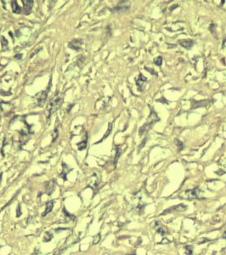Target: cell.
Listing matches in <instances>:
<instances>
[{"label": "cell", "instance_id": "ac0fdd59", "mask_svg": "<svg viewBox=\"0 0 226 255\" xmlns=\"http://www.w3.org/2000/svg\"><path fill=\"white\" fill-rule=\"evenodd\" d=\"M154 63H155V65H156L158 67H161L162 64V56H158V57L155 58L154 59Z\"/></svg>", "mask_w": 226, "mask_h": 255}, {"label": "cell", "instance_id": "6da1fadb", "mask_svg": "<svg viewBox=\"0 0 226 255\" xmlns=\"http://www.w3.org/2000/svg\"><path fill=\"white\" fill-rule=\"evenodd\" d=\"M63 103V96L60 95V94H56V95L54 97H53V99H51V100L49 102L48 106H47V109L46 112L48 113V119H50L51 116L60 108L61 105Z\"/></svg>", "mask_w": 226, "mask_h": 255}, {"label": "cell", "instance_id": "44dd1931", "mask_svg": "<svg viewBox=\"0 0 226 255\" xmlns=\"http://www.w3.org/2000/svg\"><path fill=\"white\" fill-rule=\"evenodd\" d=\"M121 155V151H120V149L119 148H117V156H116V157H115V160H114V165H116V163H117V159H118V157H119V156Z\"/></svg>", "mask_w": 226, "mask_h": 255}, {"label": "cell", "instance_id": "ba28073f", "mask_svg": "<svg viewBox=\"0 0 226 255\" xmlns=\"http://www.w3.org/2000/svg\"><path fill=\"white\" fill-rule=\"evenodd\" d=\"M130 7V4L128 2H123V3H120L117 7H115L113 9L112 11L114 12H119V11H125V10H127Z\"/></svg>", "mask_w": 226, "mask_h": 255}, {"label": "cell", "instance_id": "7402d4cb", "mask_svg": "<svg viewBox=\"0 0 226 255\" xmlns=\"http://www.w3.org/2000/svg\"><path fill=\"white\" fill-rule=\"evenodd\" d=\"M111 128H112V127H111V123H110V124H109V129H108V130H107V132H106V135H105L103 137V139H101V140H103L104 139H105V138L107 137V135H110V132L111 131ZM101 141H99V142H101ZM99 142H98V143H99Z\"/></svg>", "mask_w": 226, "mask_h": 255}, {"label": "cell", "instance_id": "277c9868", "mask_svg": "<svg viewBox=\"0 0 226 255\" xmlns=\"http://www.w3.org/2000/svg\"><path fill=\"white\" fill-rule=\"evenodd\" d=\"M101 176H100V174L95 173L94 174H92L89 178V180L87 181V184H88V186H89L90 188H92L93 190H97L99 188V186L101 185Z\"/></svg>", "mask_w": 226, "mask_h": 255}, {"label": "cell", "instance_id": "ffe728a7", "mask_svg": "<svg viewBox=\"0 0 226 255\" xmlns=\"http://www.w3.org/2000/svg\"><path fill=\"white\" fill-rule=\"evenodd\" d=\"M157 231H158V233H160L162 235H164L167 233V229L164 228V227H160V228H158Z\"/></svg>", "mask_w": 226, "mask_h": 255}, {"label": "cell", "instance_id": "5bb4252c", "mask_svg": "<svg viewBox=\"0 0 226 255\" xmlns=\"http://www.w3.org/2000/svg\"><path fill=\"white\" fill-rule=\"evenodd\" d=\"M87 141H88V135H85V137H84L83 140L77 144V146H78V150L79 151H82V150H84L87 147Z\"/></svg>", "mask_w": 226, "mask_h": 255}, {"label": "cell", "instance_id": "5b68a950", "mask_svg": "<svg viewBox=\"0 0 226 255\" xmlns=\"http://www.w3.org/2000/svg\"><path fill=\"white\" fill-rule=\"evenodd\" d=\"M214 102V100L212 99H207L203 100H191V109H196L198 107H209Z\"/></svg>", "mask_w": 226, "mask_h": 255}, {"label": "cell", "instance_id": "9a60e30c", "mask_svg": "<svg viewBox=\"0 0 226 255\" xmlns=\"http://www.w3.org/2000/svg\"><path fill=\"white\" fill-rule=\"evenodd\" d=\"M53 206H54V203H53V201H50L49 203H47L46 209H45V211L44 212L43 216H45L46 214L50 213L51 211H52V209H53Z\"/></svg>", "mask_w": 226, "mask_h": 255}, {"label": "cell", "instance_id": "8992f818", "mask_svg": "<svg viewBox=\"0 0 226 255\" xmlns=\"http://www.w3.org/2000/svg\"><path fill=\"white\" fill-rule=\"evenodd\" d=\"M50 89V87L47 90L42 91V92H40V93L36 95L35 99H36V101H37V104H38V106H42L45 103L46 99H47V97H48V94H49Z\"/></svg>", "mask_w": 226, "mask_h": 255}, {"label": "cell", "instance_id": "9c48e42d", "mask_svg": "<svg viewBox=\"0 0 226 255\" xmlns=\"http://www.w3.org/2000/svg\"><path fill=\"white\" fill-rule=\"evenodd\" d=\"M178 44L183 48H185L186 49H190L191 47L193 46L194 42L190 39H181L178 41Z\"/></svg>", "mask_w": 226, "mask_h": 255}, {"label": "cell", "instance_id": "7a4b0ae2", "mask_svg": "<svg viewBox=\"0 0 226 255\" xmlns=\"http://www.w3.org/2000/svg\"><path fill=\"white\" fill-rule=\"evenodd\" d=\"M158 121H160L159 116H157V114H156L153 110H151V114H150V116H148L146 122L144 123V125L139 129V135L142 136L144 134H146L151 128H152V126H153L156 122H157Z\"/></svg>", "mask_w": 226, "mask_h": 255}, {"label": "cell", "instance_id": "e0dca14e", "mask_svg": "<svg viewBox=\"0 0 226 255\" xmlns=\"http://www.w3.org/2000/svg\"><path fill=\"white\" fill-rule=\"evenodd\" d=\"M182 205H183V204H179V205H178V206H174V207H173V208H171V209H168V210L165 211L162 214L168 213H169V212H174V211H183V210H185L186 209H180V207H181Z\"/></svg>", "mask_w": 226, "mask_h": 255}, {"label": "cell", "instance_id": "cb8c5ba5", "mask_svg": "<svg viewBox=\"0 0 226 255\" xmlns=\"http://www.w3.org/2000/svg\"><path fill=\"white\" fill-rule=\"evenodd\" d=\"M100 239H101V236H100V235H98L95 239H94V243L95 244H96V243H98L99 242V241H100Z\"/></svg>", "mask_w": 226, "mask_h": 255}, {"label": "cell", "instance_id": "30bf717a", "mask_svg": "<svg viewBox=\"0 0 226 255\" xmlns=\"http://www.w3.org/2000/svg\"><path fill=\"white\" fill-rule=\"evenodd\" d=\"M22 3H23V5H24L25 14V15H29L31 13L32 6H33V1H32V0H23Z\"/></svg>", "mask_w": 226, "mask_h": 255}, {"label": "cell", "instance_id": "3957f363", "mask_svg": "<svg viewBox=\"0 0 226 255\" xmlns=\"http://www.w3.org/2000/svg\"><path fill=\"white\" fill-rule=\"evenodd\" d=\"M202 192L199 188H195L193 190H188L183 192L182 194L179 195V197L183 199H187V200H192V199H201L202 198L201 196Z\"/></svg>", "mask_w": 226, "mask_h": 255}, {"label": "cell", "instance_id": "4fadbf2b", "mask_svg": "<svg viewBox=\"0 0 226 255\" xmlns=\"http://www.w3.org/2000/svg\"><path fill=\"white\" fill-rule=\"evenodd\" d=\"M11 7H12V11L15 14H21V8L19 6L16 1L11 2Z\"/></svg>", "mask_w": 226, "mask_h": 255}, {"label": "cell", "instance_id": "603a6c76", "mask_svg": "<svg viewBox=\"0 0 226 255\" xmlns=\"http://www.w3.org/2000/svg\"><path fill=\"white\" fill-rule=\"evenodd\" d=\"M0 39H1V41H2V44H3V46H7V44H8V42H7V40L3 38V37H1L0 38Z\"/></svg>", "mask_w": 226, "mask_h": 255}, {"label": "cell", "instance_id": "d6986e66", "mask_svg": "<svg viewBox=\"0 0 226 255\" xmlns=\"http://www.w3.org/2000/svg\"><path fill=\"white\" fill-rule=\"evenodd\" d=\"M174 142H175V144H176V145H178V146L179 145V149H178L179 151H181V150H182V149L184 148V144H183V143H182V142H181V141H180L179 139H175V140H174Z\"/></svg>", "mask_w": 226, "mask_h": 255}, {"label": "cell", "instance_id": "52a82bcc", "mask_svg": "<svg viewBox=\"0 0 226 255\" xmlns=\"http://www.w3.org/2000/svg\"><path fill=\"white\" fill-rule=\"evenodd\" d=\"M147 81V78L143 75V74H139V77L136 78V85H137V88L138 89L142 92L144 90V88H145V83H146Z\"/></svg>", "mask_w": 226, "mask_h": 255}, {"label": "cell", "instance_id": "7c38bea8", "mask_svg": "<svg viewBox=\"0 0 226 255\" xmlns=\"http://www.w3.org/2000/svg\"><path fill=\"white\" fill-rule=\"evenodd\" d=\"M54 187H55V182L54 180L48 182V184L46 186V192L48 195H51L53 193V191L54 190Z\"/></svg>", "mask_w": 226, "mask_h": 255}, {"label": "cell", "instance_id": "8fae6325", "mask_svg": "<svg viewBox=\"0 0 226 255\" xmlns=\"http://www.w3.org/2000/svg\"><path fill=\"white\" fill-rule=\"evenodd\" d=\"M82 44V40L81 39H74L69 44V47L72 49H75L76 51H79L81 49V46Z\"/></svg>", "mask_w": 226, "mask_h": 255}, {"label": "cell", "instance_id": "2e32d148", "mask_svg": "<svg viewBox=\"0 0 226 255\" xmlns=\"http://www.w3.org/2000/svg\"><path fill=\"white\" fill-rule=\"evenodd\" d=\"M69 171H70V169H68V167L65 164V163H63V170H62V173H61V174L60 175L61 178H63L65 180H66V175L69 173Z\"/></svg>", "mask_w": 226, "mask_h": 255}]
</instances>
